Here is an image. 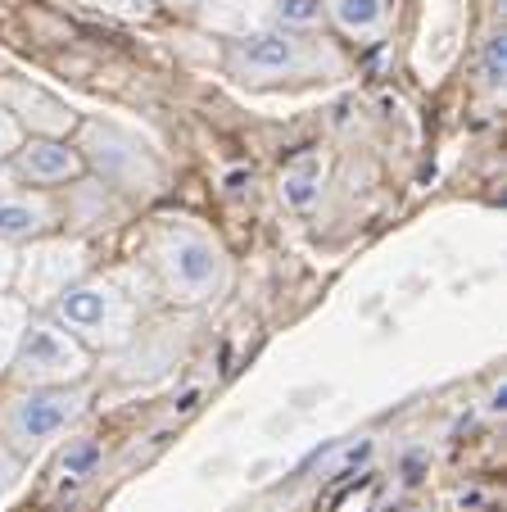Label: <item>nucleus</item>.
Listing matches in <instances>:
<instances>
[{
	"label": "nucleus",
	"instance_id": "f03ea898",
	"mask_svg": "<svg viewBox=\"0 0 507 512\" xmlns=\"http://www.w3.org/2000/svg\"><path fill=\"white\" fill-rule=\"evenodd\" d=\"M227 68H231V78L245 82V87H277V82L340 78L345 73V55L331 41L299 37L290 28H268L245 41H231Z\"/></svg>",
	"mask_w": 507,
	"mask_h": 512
},
{
	"label": "nucleus",
	"instance_id": "9b49d317",
	"mask_svg": "<svg viewBox=\"0 0 507 512\" xmlns=\"http://www.w3.org/2000/svg\"><path fill=\"white\" fill-rule=\"evenodd\" d=\"M326 19L354 41H376L390 28V10L394 0H322Z\"/></svg>",
	"mask_w": 507,
	"mask_h": 512
},
{
	"label": "nucleus",
	"instance_id": "7ed1b4c3",
	"mask_svg": "<svg viewBox=\"0 0 507 512\" xmlns=\"http://www.w3.org/2000/svg\"><path fill=\"white\" fill-rule=\"evenodd\" d=\"M136 300L114 277H82L50 304V322L87 349H123L136 336Z\"/></svg>",
	"mask_w": 507,
	"mask_h": 512
},
{
	"label": "nucleus",
	"instance_id": "6ab92c4d",
	"mask_svg": "<svg viewBox=\"0 0 507 512\" xmlns=\"http://www.w3.org/2000/svg\"><path fill=\"white\" fill-rule=\"evenodd\" d=\"M14 476H19V458H14L10 449L0 445V490H5V485H10Z\"/></svg>",
	"mask_w": 507,
	"mask_h": 512
},
{
	"label": "nucleus",
	"instance_id": "ddd939ff",
	"mask_svg": "<svg viewBox=\"0 0 507 512\" xmlns=\"http://www.w3.org/2000/svg\"><path fill=\"white\" fill-rule=\"evenodd\" d=\"M23 327H28V304L14 300V295H0V372H10Z\"/></svg>",
	"mask_w": 507,
	"mask_h": 512
},
{
	"label": "nucleus",
	"instance_id": "2eb2a0df",
	"mask_svg": "<svg viewBox=\"0 0 507 512\" xmlns=\"http://www.w3.org/2000/svg\"><path fill=\"white\" fill-rule=\"evenodd\" d=\"M480 78H485L489 91H503V78H507V37L503 32H489L485 55H480Z\"/></svg>",
	"mask_w": 507,
	"mask_h": 512
},
{
	"label": "nucleus",
	"instance_id": "1a4fd4ad",
	"mask_svg": "<svg viewBox=\"0 0 507 512\" xmlns=\"http://www.w3.org/2000/svg\"><path fill=\"white\" fill-rule=\"evenodd\" d=\"M59 223V204L50 195H0V241L32 245Z\"/></svg>",
	"mask_w": 507,
	"mask_h": 512
},
{
	"label": "nucleus",
	"instance_id": "a211bd4d",
	"mask_svg": "<svg viewBox=\"0 0 507 512\" xmlns=\"http://www.w3.org/2000/svg\"><path fill=\"white\" fill-rule=\"evenodd\" d=\"M14 272H19V250L0 241V295L14 286Z\"/></svg>",
	"mask_w": 507,
	"mask_h": 512
},
{
	"label": "nucleus",
	"instance_id": "20e7f679",
	"mask_svg": "<svg viewBox=\"0 0 507 512\" xmlns=\"http://www.w3.org/2000/svg\"><path fill=\"white\" fill-rule=\"evenodd\" d=\"M87 413V395L77 386H28L0 408V445L14 458H32L55 445L68 426Z\"/></svg>",
	"mask_w": 507,
	"mask_h": 512
},
{
	"label": "nucleus",
	"instance_id": "0eeeda50",
	"mask_svg": "<svg viewBox=\"0 0 507 512\" xmlns=\"http://www.w3.org/2000/svg\"><path fill=\"white\" fill-rule=\"evenodd\" d=\"M14 177L19 182H32V186H64V182H77L87 173V159L82 150L68 141H55V136H32L14 150Z\"/></svg>",
	"mask_w": 507,
	"mask_h": 512
},
{
	"label": "nucleus",
	"instance_id": "f257e3e1",
	"mask_svg": "<svg viewBox=\"0 0 507 512\" xmlns=\"http://www.w3.org/2000/svg\"><path fill=\"white\" fill-rule=\"evenodd\" d=\"M154 268L177 304H209L231 286V259L213 232H204L191 218H168L154 227Z\"/></svg>",
	"mask_w": 507,
	"mask_h": 512
},
{
	"label": "nucleus",
	"instance_id": "39448f33",
	"mask_svg": "<svg viewBox=\"0 0 507 512\" xmlns=\"http://www.w3.org/2000/svg\"><path fill=\"white\" fill-rule=\"evenodd\" d=\"M10 372L28 386H77L91 372V349L73 340L59 322L28 318L19 336V349L10 358Z\"/></svg>",
	"mask_w": 507,
	"mask_h": 512
},
{
	"label": "nucleus",
	"instance_id": "9d476101",
	"mask_svg": "<svg viewBox=\"0 0 507 512\" xmlns=\"http://www.w3.org/2000/svg\"><path fill=\"white\" fill-rule=\"evenodd\" d=\"M0 100H5V114H14V123H32L41 136H64V132H73V123L77 118L68 114V105H59L55 96H46V91H32V87H19V82H10V87L0 91Z\"/></svg>",
	"mask_w": 507,
	"mask_h": 512
},
{
	"label": "nucleus",
	"instance_id": "6e6552de",
	"mask_svg": "<svg viewBox=\"0 0 507 512\" xmlns=\"http://www.w3.org/2000/svg\"><path fill=\"white\" fill-rule=\"evenodd\" d=\"M204 32H218L227 41H245L254 32L277 28L272 19V0H195Z\"/></svg>",
	"mask_w": 507,
	"mask_h": 512
},
{
	"label": "nucleus",
	"instance_id": "4468645a",
	"mask_svg": "<svg viewBox=\"0 0 507 512\" xmlns=\"http://www.w3.org/2000/svg\"><path fill=\"white\" fill-rule=\"evenodd\" d=\"M272 19H277V28L308 32L326 19V10H322V0H272Z\"/></svg>",
	"mask_w": 507,
	"mask_h": 512
},
{
	"label": "nucleus",
	"instance_id": "f3484780",
	"mask_svg": "<svg viewBox=\"0 0 507 512\" xmlns=\"http://www.w3.org/2000/svg\"><path fill=\"white\" fill-rule=\"evenodd\" d=\"M100 10L123 14V19H145L154 10V0H100Z\"/></svg>",
	"mask_w": 507,
	"mask_h": 512
},
{
	"label": "nucleus",
	"instance_id": "f8f14e48",
	"mask_svg": "<svg viewBox=\"0 0 507 512\" xmlns=\"http://www.w3.org/2000/svg\"><path fill=\"white\" fill-rule=\"evenodd\" d=\"M281 195H286L290 209H308V204L322 195V164H317V159L295 164L286 177H281Z\"/></svg>",
	"mask_w": 507,
	"mask_h": 512
},
{
	"label": "nucleus",
	"instance_id": "423d86ee",
	"mask_svg": "<svg viewBox=\"0 0 507 512\" xmlns=\"http://www.w3.org/2000/svg\"><path fill=\"white\" fill-rule=\"evenodd\" d=\"M91 268V254L82 241H32L28 250L19 254V300L28 309H50V304L64 295L73 281H82Z\"/></svg>",
	"mask_w": 507,
	"mask_h": 512
},
{
	"label": "nucleus",
	"instance_id": "dca6fc26",
	"mask_svg": "<svg viewBox=\"0 0 507 512\" xmlns=\"http://www.w3.org/2000/svg\"><path fill=\"white\" fill-rule=\"evenodd\" d=\"M19 145H23V127L14 123V114H5V109H0V159H10Z\"/></svg>",
	"mask_w": 507,
	"mask_h": 512
}]
</instances>
